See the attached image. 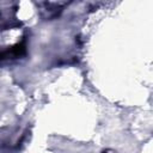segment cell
Instances as JSON below:
<instances>
[{"mask_svg": "<svg viewBox=\"0 0 153 153\" xmlns=\"http://www.w3.org/2000/svg\"><path fill=\"white\" fill-rule=\"evenodd\" d=\"M25 54V45L23 43L20 44H17L14 47H12L11 49H6V50H2L0 51V60H4V59H8L10 56H22Z\"/></svg>", "mask_w": 153, "mask_h": 153, "instance_id": "cell-1", "label": "cell"}, {"mask_svg": "<svg viewBox=\"0 0 153 153\" xmlns=\"http://www.w3.org/2000/svg\"><path fill=\"white\" fill-rule=\"evenodd\" d=\"M102 153H108V152H106V151H104V152H102Z\"/></svg>", "mask_w": 153, "mask_h": 153, "instance_id": "cell-2", "label": "cell"}]
</instances>
